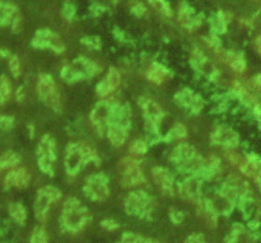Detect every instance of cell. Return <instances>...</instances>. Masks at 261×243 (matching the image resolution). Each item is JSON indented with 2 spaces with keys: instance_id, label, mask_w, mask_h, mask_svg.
<instances>
[{
  "instance_id": "cell-37",
  "label": "cell",
  "mask_w": 261,
  "mask_h": 243,
  "mask_svg": "<svg viewBox=\"0 0 261 243\" xmlns=\"http://www.w3.org/2000/svg\"><path fill=\"white\" fill-rule=\"evenodd\" d=\"M101 227L103 229H106V231L114 232V231H116V229H119L120 224L117 223L115 219H105V221H102Z\"/></svg>"
},
{
  "instance_id": "cell-15",
  "label": "cell",
  "mask_w": 261,
  "mask_h": 243,
  "mask_svg": "<svg viewBox=\"0 0 261 243\" xmlns=\"http://www.w3.org/2000/svg\"><path fill=\"white\" fill-rule=\"evenodd\" d=\"M152 176L154 182L160 186L163 193L172 195L176 191V180L173 173L166 167H154L152 170Z\"/></svg>"
},
{
  "instance_id": "cell-30",
  "label": "cell",
  "mask_w": 261,
  "mask_h": 243,
  "mask_svg": "<svg viewBox=\"0 0 261 243\" xmlns=\"http://www.w3.org/2000/svg\"><path fill=\"white\" fill-rule=\"evenodd\" d=\"M31 243H48L47 232L43 227L37 226L31 234Z\"/></svg>"
},
{
  "instance_id": "cell-32",
  "label": "cell",
  "mask_w": 261,
  "mask_h": 243,
  "mask_svg": "<svg viewBox=\"0 0 261 243\" xmlns=\"http://www.w3.org/2000/svg\"><path fill=\"white\" fill-rule=\"evenodd\" d=\"M211 25L212 28H213L214 32L223 33L227 27V20L226 18H224V15L222 14V13H218V14L213 18V20H211Z\"/></svg>"
},
{
  "instance_id": "cell-11",
  "label": "cell",
  "mask_w": 261,
  "mask_h": 243,
  "mask_svg": "<svg viewBox=\"0 0 261 243\" xmlns=\"http://www.w3.org/2000/svg\"><path fill=\"white\" fill-rule=\"evenodd\" d=\"M32 45L36 48H50L56 53H63L65 51V43L58 33L50 30H40L36 32Z\"/></svg>"
},
{
  "instance_id": "cell-2",
  "label": "cell",
  "mask_w": 261,
  "mask_h": 243,
  "mask_svg": "<svg viewBox=\"0 0 261 243\" xmlns=\"http://www.w3.org/2000/svg\"><path fill=\"white\" fill-rule=\"evenodd\" d=\"M91 221L88 210L76 198H68L61 211V224L69 232H78Z\"/></svg>"
},
{
  "instance_id": "cell-31",
  "label": "cell",
  "mask_w": 261,
  "mask_h": 243,
  "mask_svg": "<svg viewBox=\"0 0 261 243\" xmlns=\"http://www.w3.org/2000/svg\"><path fill=\"white\" fill-rule=\"evenodd\" d=\"M228 60L231 64L232 69L236 70L237 73H242L246 68V63H245L244 58L241 55H237V53H228Z\"/></svg>"
},
{
  "instance_id": "cell-10",
  "label": "cell",
  "mask_w": 261,
  "mask_h": 243,
  "mask_svg": "<svg viewBox=\"0 0 261 243\" xmlns=\"http://www.w3.org/2000/svg\"><path fill=\"white\" fill-rule=\"evenodd\" d=\"M176 191L184 200L199 203L203 199V183L198 176H188L184 181L176 183Z\"/></svg>"
},
{
  "instance_id": "cell-28",
  "label": "cell",
  "mask_w": 261,
  "mask_h": 243,
  "mask_svg": "<svg viewBox=\"0 0 261 243\" xmlns=\"http://www.w3.org/2000/svg\"><path fill=\"white\" fill-rule=\"evenodd\" d=\"M103 79L114 89V92H116L120 88V86H121V73L116 68H110Z\"/></svg>"
},
{
  "instance_id": "cell-42",
  "label": "cell",
  "mask_w": 261,
  "mask_h": 243,
  "mask_svg": "<svg viewBox=\"0 0 261 243\" xmlns=\"http://www.w3.org/2000/svg\"><path fill=\"white\" fill-rule=\"evenodd\" d=\"M0 55L4 56V58H9L10 53H9V51H7V50H0Z\"/></svg>"
},
{
  "instance_id": "cell-27",
  "label": "cell",
  "mask_w": 261,
  "mask_h": 243,
  "mask_svg": "<svg viewBox=\"0 0 261 243\" xmlns=\"http://www.w3.org/2000/svg\"><path fill=\"white\" fill-rule=\"evenodd\" d=\"M12 97V84L8 76L0 75V106L7 103Z\"/></svg>"
},
{
  "instance_id": "cell-20",
  "label": "cell",
  "mask_w": 261,
  "mask_h": 243,
  "mask_svg": "<svg viewBox=\"0 0 261 243\" xmlns=\"http://www.w3.org/2000/svg\"><path fill=\"white\" fill-rule=\"evenodd\" d=\"M170 74L171 71L163 64L160 63H153L150 68L145 71V76H147L148 80L153 84H157V86L165 83Z\"/></svg>"
},
{
  "instance_id": "cell-9",
  "label": "cell",
  "mask_w": 261,
  "mask_h": 243,
  "mask_svg": "<svg viewBox=\"0 0 261 243\" xmlns=\"http://www.w3.org/2000/svg\"><path fill=\"white\" fill-rule=\"evenodd\" d=\"M84 194L92 201L101 203L109 199L110 187H109V177L103 173H96L91 175L87 178L83 187Z\"/></svg>"
},
{
  "instance_id": "cell-40",
  "label": "cell",
  "mask_w": 261,
  "mask_h": 243,
  "mask_svg": "<svg viewBox=\"0 0 261 243\" xmlns=\"http://www.w3.org/2000/svg\"><path fill=\"white\" fill-rule=\"evenodd\" d=\"M25 98V92H24V87L20 86L18 87L17 92H15V99H17L18 102H23Z\"/></svg>"
},
{
  "instance_id": "cell-12",
  "label": "cell",
  "mask_w": 261,
  "mask_h": 243,
  "mask_svg": "<svg viewBox=\"0 0 261 243\" xmlns=\"http://www.w3.org/2000/svg\"><path fill=\"white\" fill-rule=\"evenodd\" d=\"M110 106L111 102L106 101H99L93 110L91 111L89 115V120H91L92 125L98 132V135H105L107 130V125H109V116H110Z\"/></svg>"
},
{
  "instance_id": "cell-45",
  "label": "cell",
  "mask_w": 261,
  "mask_h": 243,
  "mask_svg": "<svg viewBox=\"0 0 261 243\" xmlns=\"http://www.w3.org/2000/svg\"><path fill=\"white\" fill-rule=\"evenodd\" d=\"M148 243H158V242H154V241H150V239H149V242H148Z\"/></svg>"
},
{
  "instance_id": "cell-3",
  "label": "cell",
  "mask_w": 261,
  "mask_h": 243,
  "mask_svg": "<svg viewBox=\"0 0 261 243\" xmlns=\"http://www.w3.org/2000/svg\"><path fill=\"white\" fill-rule=\"evenodd\" d=\"M99 73H101V68L94 61L81 56L71 64L64 66L61 69L60 75L68 83H75V82L83 80V79L93 78Z\"/></svg>"
},
{
  "instance_id": "cell-21",
  "label": "cell",
  "mask_w": 261,
  "mask_h": 243,
  "mask_svg": "<svg viewBox=\"0 0 261 243\" xmlns=\"http://www.w3.org/2000/svg\"><path fill=\"white\" fill-rule=\"evenodd\" d=\"M106 137L111 143V145L120 148L126 143L127 138H129V129L116 126V125H109L106 130Z\"/></svg>"
},
{
  "instance_id": "cell-22",
  "label": "cell",
  "mask_w": 261,
  "mask_h": 243,
  "mask_svg": "<svg viewBox=\"0 0 261 243\" xmlns=\"http://www.w3.org/2000/svg\"><path fill=\"white\" fill-rule=\"evenodd\" d=\"M18 15V10L12 3H0V25L12 24Z\"/></svg>"
},
{
  "instance_id": "cell-36",
  "label": "cell",
  "mask_w": 261,
  "mask_h": 243,
  "mask_svg": "<svg viewBox=\"0 0 261 243\" xmlns=\"http://www.w3.org/2000/svg\"><path fill=\"white\" fill-rule=\"evenodd\" d=\"M170 218L175 224H180L182 223L184 219H185V214H184V211L178 210V209H171Z\"/></svg>"
},
{
  "instance_id": "cell-26",
  "label": "cell",
  "mask_w": 261,
  "mask_h": 243,
  "mask_svg": "<svg viewBox=\"0 0 261 243\" xmlns=\"http://www.w3.org/2000/svg\"><path fill=\"white\" fill-rule=\"evenodd\" d=\"M9 215L12 217V219L15 223L23 226L25 221H27V209L24 208L23 204L12 203L9 205Z\"/></svg>"
},
{
  "instance_id": "cell-6",
  "label": "cell",
  "mask_w": 261,
  "mask_h": 243,
  "mask_svg": "<svg viewBox=\"0 0 261 243\" xmlns=\"http://www.w3.org/2000/svg\"><path fill=\"white\" fill-rule=\"evenodd\" d=\"M37 94L38 98L47 104L54 111H60L63 107L60 92L58 86L50 74H40L37 79Z\"/></svg>"
},
{
  "instance_id": "cell-18",
  "label": "cell",
  "mask_w": 261,
  "mask_h": 243,
  "mask_svg": "<svg viewBox=\"0 0 261 243\" xmlns=\"http://www.w3.org/2000/svg\"><path fill=\"white\" fill-rule=\"evenodd\" d=\"M198 150L195 149V147H193L189 143H178L175 148H173L172 153H171V162L175 165V167H178L182 163L188 162L191 158H194L195 155H198Z\"/></svg>"
},
{
  "instance_id": "cell-23",
  "label": "cell",
  "mask_w": 261,
  "mask_h": 243,
  "mask_svg": "<svg viewBox=\"0 0 261 243\" xmlns=\"http://www.w3.org/2000/svg\"><path fill=\"white\" fill-rule=\"evenodd\" d=\"M188 137V129L184 124L181 122H176L172 127L167 131V134L163 137V140L167 143H173V142H181L185 138Z\"/></svg>"
},
{
  "instance_id": "cell-38",
  "label": "cell",
  "mask_w": 261,
  "mask_h": 243,
  "mask_svg": "<svg viewBox=\"0 0 261 243\" xmlns=\"http://www.w3.org/2000/svg\"><path fill=\"white\" fill-rule=\"evenodd\" d=\"M132 12L134 13L135 15H138V17H142V15H144L145 13H147V8L144 7L143 3L134 2L132 4Z\"/></svg>"
},
{
  "instance_id": "cell-24",
  "label": "cell",
  "mask_w": 261,
  "mask_h": 243,
  "mask_svg": "<svg viewBox=\"0 0 261 243\" xmlns=\"http://www.w3.org/2000/svg\"><path fill=\"white\" fill-rule=\"evenodd\" d=\"M20 163V155L13 150H7V152L0 154V171L3 170H12L15 168Z\"/></svg>"
},
{
  "instance_id": "cell-39",
  "label": "cell",
  "mask_w": 261,
  "mask_h": 243,
  "mask_svg": "<svg viewBox=\"0 0 261 243\" xmlns=\"http://www.w3.org/2000/svg\"><path fill=\"white\" fill-rule=\"evenodd\" d=\"M63 15L66 19H73L74 15H75V7L70 3H66L63 8Z\"/></svg>"
},
{
  "instance_id": "cell-8",
  "label": "cell",
  "mask_w": 261,
  "mask_h": 243,
  "mask_svg": "<svg viewBox=\"0 0 261 243\" xmlns=\"http://www.w3.org/2000/svg\"><path fill=\"white\" fill-rule=\"evenodd\" d=\"M61 198V191L55 186H43L37 191L36 195L35 205H33V210H35L36 218L40 222H45L47 218V214L50 211L53 203L58 201Z\"/></svg>"
},
{
  "instance_id": "cell-14",
  "label": "cell",
  "mask_w": 261,
  "mask_h": 243,
  "mask_svg": "<svg viewBox=\"0 0 261 243\" xmlns=\"http://www.w3.org/2000/svg\"><path fill=\"white\" fill-rule=\"evenodd\" d=\"M175 101L177 102L178 106L188 110L191 114H199V112L203 110L204 106L203 98L189 88H185L182 89V91L177 92L175 96Z\"/></svg>"
},
{
  "instance_id": "cell-34",
  "label": "cell",
  "mask_w": 261,
  "mask_h": 243,
  "mask_svg": "<svg viewBox=\"0 0 261 243\" xmlns=\"http://www.w3.org/2000/svg\"><path fill=\"white\" fill-rule=\"evenodd\" d=\"M13 126H14V117L8 116V115H0V130L8 131V130L13 129Z\"/></svg>"
},
{
  "instance_id": "cell-5",
  "label": "cell",
  "mask_w": 261,
  "mask_h": 243,
  "mask_svg": "<svg viewBox=\"0 0 261 243\" xmlns=\"http://www.w3.org/2000/svg\"><path fill=\"white\" fill-rule=\"evenodd\" d=\"M124 208L129 215L148 217L155 208V201L144 190H134L125 198Z\"/></svg>"
},
{
  "instance_id": "cell-25",
  "label": "cell",
  "mask_w": 261,
  "mask_h": 243,
  "mask_svg": "<svg viewBox=\"0 0 261 243\" xmlns=\"http://www.w3.org/2000/svg\"><path fill=\"white\" fill-rule=\"evenodd\" d=\"M149 150V142L147 139H135L129 145V154L132 157L139 158L145 155Z\"/></svg>"
},
{
  "instance_id": "cell-1",
  "label": "cell",
  "mask_w": 261,
  "mask_h": 243,
  "mask_svg": "<svg viewBox=\"0 0 261 243\" xmlns=\"http://www.w3.org/2000/svg\"><path fill=\"white\" fill-rule=\"evenodd\" d=\"M96 149L87 143H70L65 149L64 167L68 175L75 176L89 162H98Z\"/></svg>"
},
{
  "instance_id": "cell-41",
  "label": "cell",
  "mask_w": 261,
  "mask_h": 243,
  "mask_svg": "<svg viewBox=\"0 0 261 243\" xmlns=\"http://www.w3.org/2000/svg\"><path fill=\"white\" fill-rule=\"evenodd\" d=\"M256 48H257V51H259V53L261 55V36H259V37L256 38Z\"/></svg>"
},
{
  "instance_id": "cell-16",
  "label": "cell",
  "mask_w": 261,
  "mask_h": 243,
  "mask_svg": "<svg viewBox=\"0 0 261 243\" xmlns=\"http://www.w3.org/2000/svg\"><path fill=\"white\" fill-rule=\"evenodd\" d=\"M213 144L224 148H234L239 144V137L232 129L227 126H217L211 135Z\"/></svg>"
},
{
  "instance_id": "cell-4",
  "label": "cell",
  "mask_w": 261,
  "mask_h": 243,
  "mask_svg": "<svg viewBox=\"0 0 261 243\" xmlns=\"http://www.w3.org/2000/svg\"><path fill=\"white\" fill-rule=\"evenodd\" d=\"M119 170L121 175L120 182L122 187H139L147 182V178L142 170V160L139 158L132 157V155L122 158L119 163Z\"/></svg>"
},
{
  "instance_id": "cell-7",
  "label": "cell",
  "mask_w": 261,
  "mask_h": 243,
  "mask_svg": "<svg viewBox=\"0 0 261 243\" xmlns=\"http://www.w3.org/2000/svg\"><path fill=\"white\" fill-rule=\"evenodd\" d=\"M58 158L56 142L51 135H43L37 147V165L46 175H54L55 162Z\"/></svg>"
},
{
  "instance_id": "cell-44",
  "label": "cell",
  "mask_w": 261,
  "mask_h": 243,
  "mask_svg": "<svg viewBox=\"0 0 261 243\" xmlns=\"http://www.w3.org/2000/svg\"><path fill=\"white\" fill-rule=\"evenodd\" d=\"M256 83L259 84V86H261V74L259 76H256Z\"/></svg>"
},
{
  "instance_id": "cell-43",
  "label": "cell",
  "mask_w": 261,
  "mask_h": 243,
  "mask_svg": "<svg viewBox=\"0 0 261 243\" xmlns=\"http://www.w3.org/2000/svg\"><path fill=\"white\" fill-rule=\"evenodd\" d=\"M256 181H257V183H259V186H260V188H261V171H260L259 173H257Z\"/></svg>"
},
{
  "instance_id": "cell-17",
  "label": "cell",
  "mask_w": 261,
  "mask_h": 243,
  "mask_svg": "<svg viewBox=\"0 0 261 243\" xmlns=\"http://www.w3.org/2000/svg\"><path fill=\"white\" fill-rule=\"evenodd\" d=\"M31 182V175L24 167H15L12 168L7 173L4 178L5 187H17V188H25L28 187Z\"/></svg>"
},
{
  "instance_id": "cell-13",
  "label": "cell",
  "mask_w": 261,
  "mask_h": 243,
  "mask_svg": "<svg viewBox=\"0 0 261 243\" xmlns=\"http://www.w3.org/2000/svg\"><path fill=\"white\" fill-rule=\"evenodd\" d=\"M109 125H116V126L130 129V125H132V107L127 103L111 102Z\"/></svg>"
},
{
  "instance_id": "cell-35",
  "label": "cell",
  "mask_w": 261,
  "mask_h": 243,
  "mask_svg": "<svg viewBox=\"0 0 261 243\" xmlns=\"http://www.w3.org/2000/svg\"><path fill=\"white\" fill-rule=\"evenodd\" d=\"M82 43L86 45L88 48H92V50H98L101 47V41L96 37H84L82 40Z\"/></svg>"
},
{
  "instance_id": "cell-33",
  "label": "cell",
  "mask_w": 261,
  "mask_h": 243,
  "mask_svg": "<svg viewBox=\"0 0 261 243\" xmlns=\"http://www.w3.org/2000/svg\"><path fill=\"white\" fill-rule=\"evenodd\" d=\"M8 59H9L8 63H9V70L12 75L14 78H19L20 74H22V64H20L19 58L15 55H10Z\"/></svg>"
},
{
  "instance_id": "cell-29",
  "label": "cell",
  "mask_w": 261,
  "mask_h": 243,
  "mask_svg": "<svg viewBox=\"0 0 261 243\" xmlns=\"http://www.w3.org/2000/svg\"><path fill=\"white\" fill-rule=\"evenodd\" d=\"M148 2L161 14L166 15V17H171L172 15V10H171V7L167 0H148Z\"/></svg>"
},
{
  "instance_id": "cell-19",
  "label": "cell",
  "mask_w": 261,
  "mask_h": 243,
  "mask_svg": "<svg viewBox=\"0 0 261 243\" xmlns=\"http://www.w3.org/2000/svg\"><path fill=\"white\" fill-rule=\"evenodd\" d=\"M178 19H180V22L182 23L186 28H189V30H194V28H196L198 25H200L201 23L200 17L196 15L195 13H194L193 8L189 4H186V3H182V4L180 5Z\"/></svg>"
}]
</instances>
